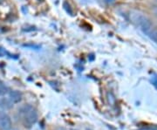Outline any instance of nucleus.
Returning <instances> with one entry per match:
<instances>
[{"instance_id":"nucleus-13","label":"nucleus","mask_w":157,"mask_h":130,"mask_svg":"<svg viewBox=\"0 0 157 130\" xmlns=\"http://www.w3.org/2000/svg\"><path fill=\"white\" fill-rule=\"evenodd\" d=\"M0 84H3V82H2L1 80H0Z\"/></svg>"},{"instance_id":"nucleus-1","label":"nucleus","mask_w":157,"mask_h":130,"mask_svg":"<svg viewBox=\"0 0 157 130\" xmlns=\"http://www.w3.org/2000/svg\"><path fill=\"white\" fill-rule=\"evenodd\" d=\"M20 113L22 114V119L25 127L31 128L38 120V112L31 105H25L20 109Z\"/></svg>"},{"instance_id":"nucleus-10","label":"nucleus","mask_w":157,"mask_h":130,"mask_svg":"<svg viewBox=\"0 0 157 130\" xmlns=\"http://www.w3.org/2000/svg\"><path fill=\"white\" fill-rule=\"evenodd\" d=\"M153 12H154L155 16L157 17V7H155V8L153 9Z\"/></svg>"},{"instance_id":"nucleus-14","label":"nucleus","mask_w":157,"mask_h":130,"mask_svg":"<svg viewBox=\"0 0 157 130\" xmlns=\"http://www.w3.org/2000/svg\"><path fill=\"white\" fill-rule=\"evenodd\" d=\"M39 1H41V0H39Z\"/></svg>"},{"instance_id":"nucleus-6","label":"nucleus","mask_w":157,"mask_h":130,"mask_svg":"<svg viewBox=\"0 0 157 130\" xmlns=\"http://www.w3.org/2000/svg\"><path fill=\"white\" fill-rule=\"evenodd\" d=\"M9 92V88L6 86L4 84H0V96L5 95Z\"/></svg>"},{"instance_id":"nucleus-16","label":"nucleus","mask_w":157,"mask_h":130,"mask_svg":"<svg viewBox=\"0 0 157 130\" xmlns=\"http://www.w3.org/2000/svg\"><path fill=\"white\" fill-rule=\"evenodd\" d=\"M62 130H65V129H62Z\"/></svg>"},{"instance_id":"nucleus-3","label":"nucleus","mask_w":157,"mask_h":130,"mask_svg":"<svg viewBox=\"0 0 157 130\" xmlns=\"http://www.w3.org/2000/svg\"><path fill=\"white\" fill-rule=\"evenodd\" d=\"M23 95L21 94V92L17 90H13L9 92V100L12 103V104H16V103H18L22 101Z\"/></svg>"},{"instance_id":"nucleus-12","label":"nucleus","mask_w":157,"mask_h":130,"mask_svg":"<svg viewBox=\"0 0 157 130\" xmlns=\"http://www.w3.org/2000/svg\"><path fill=\"white\" fill-rule=\"evenodd\" d=\"M8 130H18L17 128H11L10 129H8Z\"/></svg>"},{"instance_id":"nucleus-8","label":"nucleus","mask_w":157,"mask_h":130,"mask_svg":"<svg viewBox=\"0 0 157 130\" xmlns=\"http://www.w3.org/2000/svg\"><path fill=\"white\" fill-rule=\"evenodd\" d=\"M151 82L153 83V85L156 87L157 89V76H154L151 79Z\"/></svg>"},{"instance_id":"nucleus-15","label":"nucleus","mask_w":157,"mask_h":130,"mask_svg":"<svg viewBox=\"0 0 157 130\" xmlns=\"http://www.w3.org/2000/svg\"><path fill=\"white\" fill-rule=\"evenodd\" d=\"M155 1H156V2H157V0H155Z\"/></svg>"},{"instance_id":"nucleus-7","label":"nucleus","mask_w":157,"mask_h":130,"mask_svg":"<svg viewBox=\"0 0 157 130\" xmlns=\"http://www.w3.org/2000/svg\"><path fill=\"white\" fill-rule=\"evenodd\" d=\"M107 100H108V102H109L110 104H113V103H114V101H115V98L113 95L112 93H108V94H107Z\"/></svg>"},{"instance_id":"nucleus-2","label":"nucleus","mask_w":157,"mask_h":130,"mask_svg":"<svg viewBox=\"0 0 157 130\" xmlns=\"http://www.w3.org/2000/svg\"><path fill=\"white\" fill-rule=\"evenodd\" d=\"M11 120L8 114L5 113H0V129L8 130L11 128Z\"/></svg>"},{"instance_id":"nucleus-4","label":"nucleus","mask_w":157,"mask_h":130,"mask_svg":"<svg viewBox=\"0 0 157 130\" xmlns=\"http://www.w3.org/2000/svg\"><path fill=\"white\" fill-rule=\"evenodd\" d=\"M13 104L10 101L9 99H5V98L0 99V108L8 109V108H11Z\"/></svg>"},{"instance_id":"nucleus-9","label":"nucleus","mask_w":157,"mask_h":130,"mask_svg":"<svg viewBox=\"0 0 157 130\" xmlns=\"http://www.w3.org/2000/svg\"><path fill=\"white\" fill-rule=\"evenodd\" d=\"M105 2L107 4H108V5H112V4H113L115 2V0H105Z\"/></svg>"},{"instance_id":"nucleus-11","label":"nucleus","mask_w":157,"mask_h":130,"mask_svg":"<svg viewBox=\"0 0 157 130\" xmlns=\"http://www.w3.org/2000/svg\"><path fill=\"white\" fill-rule=\"evenodd\" d=\"M4 54H5V51H4L3 49H1V48H0V57H3Z\"/></svg>"},{"instance_id":"nucleus-5","label":"nucleus","mask_w":157,"mask_h":130,"mask_svg":"<svg viewBox=\"0 0 157 130\" xmlns=\"http://www.w3.org/2000/svg\"><path fill=\"white\" fill-rule=\"evenodd\" d=\"M150 39H151L154 42H155L157 44V30H155V29H152L151 31L147 34Z\"/></svg>"}]
</instances>
